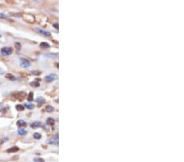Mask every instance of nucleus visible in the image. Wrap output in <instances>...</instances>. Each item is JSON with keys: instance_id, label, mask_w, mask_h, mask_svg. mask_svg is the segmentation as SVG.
<instances>
[{"instance_id": "nucleus-1", "label": "nucleus", "mask_w": 184, "mask_h": 162, "mask_svg": "<svg viewBox=\"0 0 184 162\" xmlns=\"http://www.w3.org/2000/svg\"><path fill=\"white\" fill-rule=\"evenodd\" d=\"M1 53L4 56H9L12 53V48L9 47H4L1 49Z\"/></svg>"}, {"instance_id": "nucleus-2", "label": "nucleus", "mask_w": 184, "mask_h": 162, "mask_svg": "<svg viewBox=\"0 0 184 162\" xmlns=\"http://www.w3.org/2000/svg\"><path fill=\"white\" fill-rule=\"evenodd\" d=\"M20 64L22 66V67H29L30 66V61L28 60V59H25V58H21L20 60Z\"/></svg>"}, {"instance_id": "nucleus-3", "label": "nucleus", "mask_w": 184, "mask_h": 162, "mask_svg": "<svg viewBox=\"0 0 184 162\" xmlns=\"http://www.w3.org/2000/svg\"><path fill=\"white\" fill-rule=\"evenodd\" d=\"M58 79V76L54 75V74H51L49 76H47L45 77V81L47 82V83H50V82H52V81H54L55 79Z\"/></svg>"}, {"instance_id": "nucleus-4", "label": "nucleus", "mask_w": 184, "mask_h": 162, "mask_svg": "<svg viewBox=\"0 0 184 162\" xmlns=\"http://www.w3.org/2000/svg\"><path fill=\"white\" fill-rule=\"evenodd\" d=\"M47 143L50 144H54L56 146L58 145V134H56L54 137L51 138L47 140Z\"/></svg>"}, {"instance_id": "nucleus-5", "label": "nucleus", "mask_w": 184, "mask_h": 162, "mask_svg": "<svg viewBox=\"0 0 184 162\" xmlns=\"http://www.w3.org/2000/svg\"><path fill=\"white\" fill-rule=\"evenodd\" d=\"M13 97L17 98V99H19V100H23V98L25 97V94L22 92V93H17L13 95Z\"/></svg>"}, {"instance_id": "nucleus-6", "label": "nucleus", "mask_w": 184, "mask_h": 162, "mask_svg": "<svg viewBox=\"0 0 184 162\" xmlns=\"http://www.w3.org/2000/svg\"><path fill=\"white\" fill-rule=\"evenodd\" d=\"M35 30H36L38 33H40V34L43 35L50 36V32H48V31H44V30H43L38 29V28H36V29H35Z\"/></svg>"}, {"instance_id": "nucleus-7", "label": "nucleus", "mask_w": 184, "mask_h": 162, "mask_svg": "<svg viewBox=\"0 0 184 162\" xmlns=\"http://www.w3.org/2000/svg\"><path fill=\"white\" fill-rule=\"evenodd\" d=\"M31 128L32 129H37V128H40V127H41L42 126V124L40 122H39V121H35V122H34L31 124Z\"/></svg>"}, {"instance_id": "nucleus-8", "label": "nucleus", "mask_w": 184, "mask_h": 162, "mask_svg": "<svg viewBox=\"0 0 184 162\" xmlns=\"http://www.w3.org/2000/svg\"><path fill=\"white\" fill-rule=\"evenodd\" d=\"M46 124H47L48 126H52L55 124L54 119H52V118H48V119H47V120H46Z\"/></svg>"}, {"instance_id": "nucleus-9", "label": "nucleus", "mask_w": 184, "mask_h": 162, "mask_svg": "<svg viewBox=\"0 0 184 162\" xmlns=\"http://www.w3.org/2000/svg\"><path fill=\"white\" fill-rule=\"evenodd\" d=\"M17 125L18 127H25V126H26V122L24 121L23 120H19L17 122Z\"/></svg>"}, {"instance_id": "nucleus-10", "label": "nucleus", "mask_w": 184, "mask_h": 162, "mask_svg": "<svg viewBox=\"0 0 184 162\" xmlns=\"http://www.w3.org/2000/svg\"><path fill=\"white\" fill-rule=\"evenodd\" d=\"M19 151V148L17 147H12V148H9V149H7V152H9V153H12V152H17V151Z\"/></svg>"}, {"instance_id": "nucleus-11", "label": "nucleus", "mask_w": 184, "mask_h": 162, "mask_svg": "<svg viewBox=\"0 0 184 162\" xmlns=\"http://www.w3.org/2000/svg\"><path fill=\"white\" fill-rule=\"evenodd\" d=\"M45 111L48 113H51V112H52L54 111V107H52V106H47L46 107H45Z\"/></svg>"}, {"instance_id": "nucleus-12", "label": "nucleus", "mask_w": 184, "mask_h": 162, "mask_svg": "<svg viewBox=\"0 0 184 162\" xmlns=\"http://www.w3.org/2000/svg\"><path fill=\"white\" fill-rule=\"evenodd\" d=\"M6 78H7V79H9V80H13V81H15L16 80V77H15L13 75H12V74H7L6 75Z\"/></svg>"}, {"instance_id": "nucleus-13", "label": "nucleus", "mask_w": 184, "mask_h": 162, "mask_svg": "<svg viewBox=\"0 0 184 162\" xmlns=\"http://www.w3.org/2000/svg\"><path fill=\"white\" fill-rule=\"evenodd\" d=\"M18 134L19 135H25L26 134V130H24V129H19L18 130Z\"/></svg>"}, {"instance_id": "nucleus-14", "label": "nucleus", "mask_w": 184, "mask_h": 162, "mask_svg": "<svg viewBox=\"0 0 184 162\" xmlns=\"http://www.w3.org/2000/svg\"><path fill=\"white\" fill-rule=\"evenodd\" d=\"M36 102L39 103V104H43L45 102V99L43 98V97H39L36 100Z\"/></svg>"}, {"instance_id": "nucleus-15", "label": "nucleus", "mask_w": 184, "mask_h": 162, "mask_svg": "<svg viewBox=\"0 0 184 162\" xmlns=\"http://www.w3.org/2000/svg\"><path fill=\"white\" fill-rule=\"evenodd\" d=\"M40 47L41 48H48L50 47V45L48 44L47 43H44V42H43V43H40Z\"/></svg>"}, {"instance_id": "nucleus-16", "label": "nucleus", "mask_w": 184, "mask_h": 162, "mask_svg": "<svg viewBox=\"0 0 184 162\" xmlns=\"http://www.w3.org/2000/svg\"><path fill=\"white\" fill-rule=\"evenodd\" d=\"M30 85L36 88V87L40 86V83H39L38 81H34V82H31V83H30Z\"/></svg>"}, {"instance_id": "nucleus-17", "label": "nucleus", "mask_w": 184, "mask_h": 162, "mask_svg": "<svg viewBox=\"0 0 184 162\" xmlns=\"http://www.w3.org/2000/svg\"><path fill=\"white\" fill-rule=\"evenodd\" d=\"M41 134L39 133H34V138H35V139H40L41 138Z\"/></svg>"}, {"instance_id": "nucleus-18", "label": "nucleus", "mask_w": 184, "mask_h": 162, "mask_svg": "<svg viewBox=\"0 0 184 162\" xmlns=\"http://www.w3.org/2000/svg\"><path fill=\"white\" fill-rule=\"evenodd\" d=\"M16 108H17V111H23V110L25 109V107L22 106V105H17V106L16 107Z\"/></svg>"}, {"instance_id": "nucleus-19", "label": "nucleus", "mask_w": 184, "mask_h": 162, "mask_svg": "<svg viewBox=\"0 0 184 162\" xmlns=\"http://www.w3.org/2000/svg\"><path fill=\"white\" fill-rule=\"evenodd\" d=\"M33 97H34V94H33V93H29V95H28V97H27L28 101H29V102L32 101Z\"/></svg>"}, {"instance_id": "nucleus-20", "label": "nucleus", "mask_w": 184, "mask_h": 162, "mask_svg": "<svg viewBox=\"0 0 184 162\" xmlns=\"http://www.w3.org/2000/svg\"><path fill=\"white\" fill-rule=\"evenodd\" d=\"M34 162H45V161L43 158H34Z\"/></svg>"}, {"instance_id": "nucleus-21", "label": "nucleus", "mask_w": 184, "mask_h": 162, "mask_svg": "<svg viewBox=\"0 0 184 162\" xmlns=\"http://www.w3.org/2000/svg\"><path fill=\"white\" fill-rule=\"evenodd\" d=\"M25 107L26 108H28V109H29V110H31V109H34V105L33 104H26L25 105Z\"/></svg>"}, {"instance_id": "nucleus-22", "label": "nucleus", "mask_w": 184, "mask_h": 162, "mask_svg": "<svg viewBox=\"0 0 184 162\" xmlns=\"http://www.w3.org/2000/svg\"><path fill=\"white\" fill-rule=\"evenodd\" d=\"M31 74H32V75H34V76H39V75H40L41 73H40V71H31Z\"/></svg>"}, {"instance_id": "nucleus-23", "label": "nucleus", "mask_w": 184, "mask_h": 162, "mask_svg": "<svg viewBox=\"0 0 184 162\" xmlns=\"http://www.w3.org/2000/svg\"><path fill=\"white\" fill-rule=\"evenodd\" d=\"M47 57H51V58H58V54H48V55H47Z\"/></svg>"}, {"instance_id": "nucleus-24", "label": "nucleus", "mask_w": 184, "mask_h": 162, "mask_svg": "<svg viewBox=\"0 0 184 162\" xmlns=\"http://www.w3.org/2000/svg\"><path fill=\"white\" fill-rule=\"evenodd\" d=\"M16 46H17V49H20L21 48V44L19 43H16Z\"/></svg>"}, {"instance_id": "nucleus-25", "label": "nucleus", "mask_w": 184, "mask_h": 162, "mask_svg": "<svg viewBox=\"0 0 184 162\" xmlns=\"http://www.w3.org/2000/svg\"><path fill=\"white\" fill-rule=\"evenodd\" d=\"M0 18H5L6 19V18H7V17L3 14V13H0Z\"/></svg>"}, {"instance_id": "nucleus-26", "label": "nucleus", "mask_w": 184, "mask_h": 162, "mask_svg": "<svg viewBox=\"0 0 184 162\" xmlns=\"http://www.w3.org/2000/svg\"><path fill=\"white\" fill-rule=\"evenodd\" d=\"M4 71H3V70H2V69H0V75H3V74H4Z\"/></svg>"}, {"instance_id": "nucleus-27", "label": "nucleus", "mask_w": 184, "mask_h": 162, "mask_svg": "<svg viewBox=\"0 0 184 162\" xmlns=\"http://www.w3.org/2000/svg\"><path fill=\"white\" fill-rule=\"evenodd\" d=\"M0 112H1V110H0Z\"/></svg>"}]
</instances>
